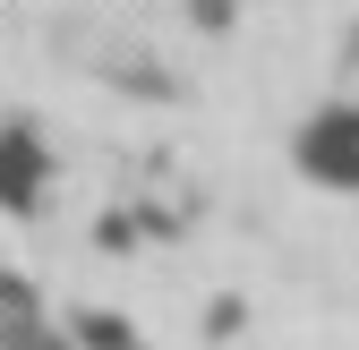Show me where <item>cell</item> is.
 <instances>
[{"instance_id":"obj_5","label":"cell","mask_w":359,"mask_h":350,"mask_svg":"<svg viewBox=\"0 0 359 350\" xmlns=\"http://www.w3.org/2000/svg\"><path fill=\"white\" fill-rule=\"evenodd\" d=\"M18 350H60V342H43V333H26V342H18Z\"/></svg>"},{"instance_id":"obj_3","label":"cell","mask_w":359,"mask_h":350,"mask_svg":"<svg viewBox=\"0 0 359 350\" xmlns=\"http://www.w3.org/2000/svg\"><path fill=\"white\" fill-rule=\"evenodd\" d=\"M77 342L86 350H137V333H128L120 316H77Z\"/></svg>"},{"instance_id":"obj_2","label":"cell","mask_w":359,"mask_h":350,"mask_svg":"<svg viewBox=\"0 0 359 350\" xmlns=\"http://www.w3.org/2000/svg\"><path fill=\"white\" fill-rule=\"evenodd\" d=\"M0 205L9 214L43 205V146L26 137V128H0Z\"/></svg>"},{"instance_id":"obj_1","label":"cell","mask_w":359,"mask_h":350,"mask_svg":"<svg viewBox=\"0 0 359 350\" xmlns=\"http://www.w3.org/2000/svg\"><path fill=\"white\" fill-rule=\"evenodd\" d=\"M299 171L308 180H325V188H359V103H325L317 120L299 128Z\"/></svg>"},{"instance_id":"obj_4","label":"cell","mask_w":359,"mask_h":350,"mask_svg":"<svg viewBox=\"0 0 359 350\" xmlns=\"http://www.w3.org/2000/svg\"><path fill=\"white\" fill-rule=\"evenodd\" d=\"M197 18H205V26H222V18H231V0H197Z\"/></svg>"}]
</instances>
